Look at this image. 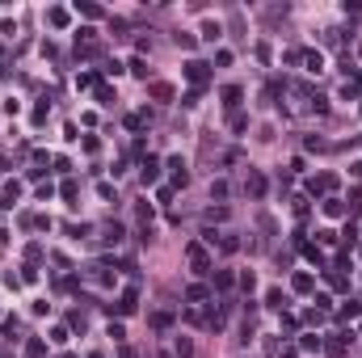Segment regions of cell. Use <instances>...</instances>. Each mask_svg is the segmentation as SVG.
Here are the masks:
<instances>
[{"instance_id": "5b68a950", "label": "cell", "mask_w": 362, "mask_h": 358, "mask_svg": "<svg viewBox=\"0 0 362 358\" xmlns=\"http://www.w3.org/2000/svg\"><path fill=\"white\" fill-rule=\"evenodd\" d=\"M152 97H156V101H169V97H173V89H169V84H152Z\"/></svg>"}, {"instance_id": "8992f818", "label": "cell", "mask_w": 362, "mask_h": 358, "mask_svg": "<svg viewBox=\"0 0 362 358\" xmlns=\"http://www.w3.org/2000/svg\"><path fill=\"white\" fill-rule=\"evenodd\" d=\"M215 286H219V291H228V286H232V274L219 270V274H215Z\"/></svg>"}, {"instance_id": "ba28073f", "label": "cell", "mask_w": 362, "mask_h": 358, "mask_svg": "<svg viewBox=\"0 0 362 358\" xmlns=\"http://www.w3.org/2000/svg\"><path fill=\"white\" fill-rule=\"evenodd\" d=\"M160 358H173V354H160Z\"/></svg>"}, {"instance_id": "277c9868", "label": "cell", "mask_w": 362, "mask_h": 358, "mask_svg": "<svg viewBox=\"0 0 362 358\" xmlns=\"http://www.w3.org/2000/svg\"><path fill=\"white\" fill-rule=\"evenodd\" d=\"M156 173H160V165L147 156V160H144V181H156Z\"/></svg>"}, {"instance_id": "3957f363", "label": "cell", "mask_w": 362, "mask_h": 358, "mask_svg": "<svg viewBox=\"0 0 362 358\" xmlns=\"http://www.w3.org/2000/svg\"><path fill=\"white\" fill-rule=\"evenodd\" d=\"M248 194H261V190H265V177H261V173H248Z\"/></svg>"}, {"instance_id": "52a82bcc", "label": "cell", "mask_w": 362, "mask_h": 358, "mask_svg": "<svg viewBox=\"0 0 362 358\" xmlns=\"http://www.w3.org/2000/svg\"><path fill=\"white\" fill-rule=\"evenodd\" d=\"M223 101H228V105L240 101V89H236V84H232V89H223Z\"/></svg>"}, {"instance_id": "7a4b0ae2", "label": "cell", "mask_w": 362, "mask_h": 358, "mask_svg": "<svg viewBox=\"0 0 362 358\" xmlns=\"http://www.w3.org/2000/svg\"><path fill=\"white\" fill-rule=\"evenodd\" d=\"M135 304H139V295H135V291H126L122 299H118V312H126V316H131V312H135Z\"/></svg>"}, {"instance_id": "6da1fadb", "label": "cell", "mask_w": 362, "mask_h": 358, "mask_svg": "<svg viewBox=\"0 0 362 358\" xmlns=\"http://www.w3.org/2000/svg\"><path fill=\"white\" fill-rule=\"evenodd\" d=\"M186 76H190L194 84H202V80H207V63H190V68H186Z\"/></svg>"}]
</instances>
